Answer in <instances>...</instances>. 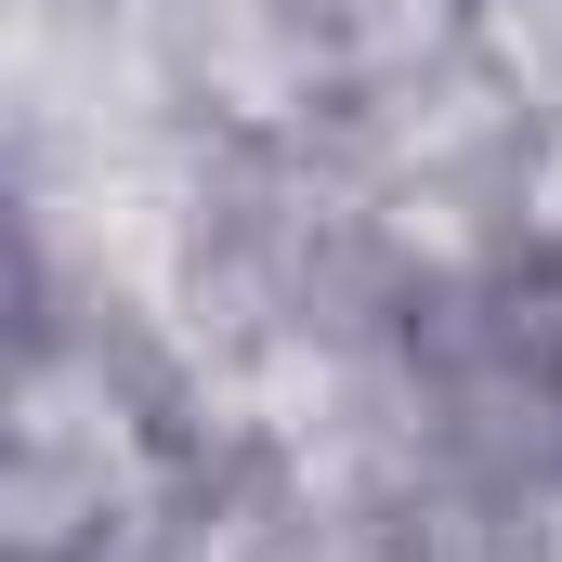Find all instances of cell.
I'll return each mask as SVG.
<instances>
[{"label": "cell", "mask_w": 562, "mask_h": 562, "mask_svg": "<svg viewBox=\"0 0 562 562\" xmlns=\"http://www.w3.org/2000/svg\"><path fill=\"white\" fill-rule=\"evenodd\" d=\"M276 53H288V105L340 119V132L419 119L445 92L497 79L484 0H276Z\"/></svg>", "instance_id": "6da1fadb"}]
</instances>
